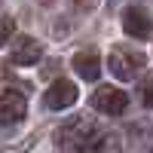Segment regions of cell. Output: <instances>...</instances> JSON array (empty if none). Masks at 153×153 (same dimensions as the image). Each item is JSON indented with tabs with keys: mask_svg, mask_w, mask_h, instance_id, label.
I'll return each mask as SVG.
<instances>
[{
	"mask_svg": "<svg viewBox=\"0 0 153 153\" xmlns=\"http://www.w3.org/2000/svg\"><path fill=\"white\" fill-rule=\"evenodd\" d=\"M141 101L147 107H153V71L144 76V83H141Z\"/></svg>",
	"mask_w": 153,
	"mask_h": 153,
	"instance_id": "10",
	"label": "cell"
},
{
	"mask_svg": "<svg viewBox=\"0 0 153 153\" xmlns=\"http://www.w3.org/2000/svg\"><path fill=\"white\" fill-rule=\"evenodd\" d=\"M107 65H110V74L117 76V80L132 83L135 76L141 74V68L147 65V55L141 52V49H132V46H113Z\"/></svg>",
	"mask_w": 153,
	"mask_h": 153,
	"instance_id": "1",
	"label": "cell"
},
{
	"mask_svg": "<svg viewBox=\"0 0 153 153\" xmlns=\"http://www.w3.org/2000/svg\"><path fill=\"white\" fill-rule=\"evenodd\" d=\"M25 110H28L25 95H19L16 89H3V92H0V126L19 123L25 117Z\"/></svg>",
	"mask_w": 153,
	"mask_h": 153,
	"instance_id": "5",
	"label": "cell"
},
{
	"mask_svg": "<svg viewBox=\"0 0 153 153\" xmlns=\"http://www.w3.org/2000/svg\"><path fill=\"white\" fill-rule=\"evenodd\" d=\"M98 3V0H74V6H80V9H92Z\"/></svg>",
	"mask_w": 153,
	"mask_h": 153,
	"instance_id": "11",
	"label": "cell"
},
{
	"mask_svg": "<svg viewBox=\"0 0 153 153\" xmlns=\"http://www.w3.org/2000/svg\"><path fill=\"white\" fill-rule=\"evenodd\" d=\"M74 101H76V86L68 83V80H55V83L43 92V104H46L49 110H65V107L74 104Z\"/></svg>",
	"mask_w": 153,
	"mask_h": 153,
	"instance_id": "6",
	"label": "cell"
},
{
	"mask_svg": "<svg viewBox=\"0 0 153 153\" xmlns=\"http://www.w3.org/2000/svg\"><path fill=\"white\" fill-rule=\"evenodd\" d=\"M95 126L83 120V117H76L65 126H58L55 129V144L58 147H74V150H86V147H95Z\"/></svg>",
	"mask_w": 153,
	"mask_h": 153,
	"instance_id": "2",
	"label": "cell"
},
{
	"mask_svg": "<svg viewBox=\"0 0 153 153\" xmlns=\"http://www.w3.org/2000/svg\"><path fill=\"white\" fill-rule=\"evenodd\" d=\"M71 65H74V71L80 74L83 80L98 83V76H101V58H98L95 52H89V49H80V52L71 58Z\"/></svg>",
	"mask_w": 153,
	"mask_h": 153,
	"instance_id": "8",
	"label": "cell"
},
{
	"mask_svg": "<svg viewBox=\"0 0 153 153\" xmlns=\"http://www.w3.org/2000/svg\"><path fill=\"white\" fill-rule=\"evenodd\" d=\"M12 34H16V22L9 16H0V46H6Z\"/></svg>",
	"mask_w": 153,
	"mask_h": 153,
	"instance_id": "9",
	"label": "cell"
},
{
	"mask_svg": "<svg viewBox=\"0 0 153 153\" xmlns=\"http://www.w3.org/2000/svg\"><path fill=\"white\" fill-rule=\"evenodd\" d=\"M43 58V46L34 40V37H28V34H22L19 40H16V46H12V55H9V61L12 65H37V61Z\"/></svg>",
	"mask_w": 153,
	"mask_h": 153,
	"instance_id": "7",
	"label": "cell"
},
{
	"mask_svg": "<svg viewBox=\"0 0 153 153\" xmlns=\"http://www.w3.org/2000/svg\"><path fill=\"white\" fill-rule=\"evenodd\" d=\"M92 104L107 113V117H120V113H126V107H129V95L123 92V89L117 86H98L95 95H92Z\"/></svg>",
	"mask_w": 153,
	"mask_h": 153,
	"instance_id": "3",
	"label": "cell"
},
{
	"mask_svg": "<svg viewBox=\"0 0 153 153\" xmlns=\"http://www.w3.org/2000/svg\"><path fill=\"white\" fill-rule=\"evenodd\" d=\"M123 31L132 37V40H147L153 34V19L147 16V9L141 6H129L123 12Z\"/></svg>",
	"mask_w": 153,
	"mask_h": 153,
	"instance_id": "4",
	"label": "cell"
}]
</instances>
